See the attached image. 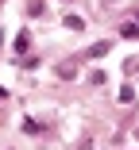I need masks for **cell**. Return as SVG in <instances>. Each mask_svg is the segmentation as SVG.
<instances>
[{
    "instance_id": "6da1fadb",
    "label": "cell",
    "mask_w": 139,
    "mask_h": 150,
    "mask_svg": "<svg viewBox=\"0 0 139 150\" xmlns=\"http://www.w3.org/2000/svg\"><path fill=\"white\" fill-rule=\"evenodd\" d=\"M135 16H139V12H135Z\"/></svg>"
}]
</instances>
